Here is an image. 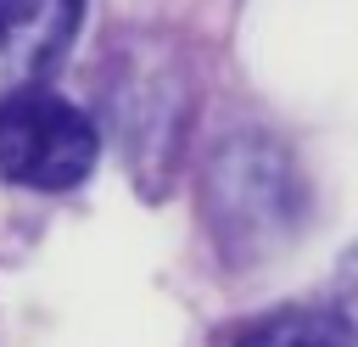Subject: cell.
<instances>
[{"label":"cell","instance_id":"cell-2","mask_svg":"<svg viewBox=\"0 0 358 347\" xmlns=\"http://www.w3.org/2000/svg\"><path fill=\"white\" fill-rule=\"evenodd\" d=\"M101 134L90 112L45 84H22L0 101V179L22 190H73L95 168Z\"/></svg>","mask_w":358,"mask_h":347},{"label":"cell","instance_id":"cell-3","mask_svg":"<svg viewBox=\"0 0 358 347\" xmlns=\"http://www.w3.org/2000/svg\"><path fill=\"white\" fill-rule=\"evenodd\" d=\"M84 0H0V62L22 78L50 73L78 34Z\"/></svg>","mask_w":358,"mask_h":347},{"label":"cell","instance_id":"cell-4","mask_svg":"<svg viewBox=\"0 0 358 347\" xmlns=\"http://www.w3.org/2000/svg\"><path fill=\"white\" fill-rule=\"evenodd\" d=\"M235 347H352V330H347L336 313L291 308V313H274V319H263L257 330H246Z\"/></svg>","mask_w":358,"mask_h":347},{"label":"cell","instance_id":"cell-1","mask_svg":"<svg viewBox=\"0 0 358 347\" xmlns=\"http://www.w3.org/2000/svg\"><path fill=\"white\" fill-rule=\"evenodd\" d=\"M201 213H207L218 252L235 269H252V263H268L302 229L308 185L280 140L235 134L213 151L201 174Z\"/></svg>","mask_w":358,"mask_h":347},{"label":"cell","instance_id":"cell-5","mask_svg":"<svg viewBox=\"0 0 358 347\" xmlns=\"http://www.w3.org/2000/svg\"><path fill=\"white\" fill-rule=\"evenodd\" d=\"M336 319L358 336V241L341 252V263H336Z\"/></svg>","mask_w":358,"mask_h":347}]
</instances>
